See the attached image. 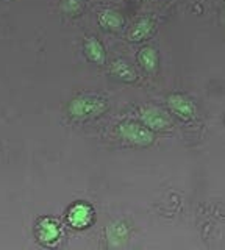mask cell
I'll list each match as a JSON object with an SVG mask.
<instances>
[{
    "label": "cell",
    "instance_id": "12",
    "mask_svg": "<svg viewBox=\"0 0 225 250\" xmlns=\"http://www.w3.org/2000/svg\"><path fill=\"white\" fill-rule=\"evenodd\" d=\"M99 23L103 30L108 31H119L123 27V18L118 11L106 10L102 11L99 16Z\"/></svg>",
    "mask_w": 225,
    "mask_h": 250
},
{
    "label": "cell",
    "instance_id": "4",
    "mask_svg": "<svg viewBox=\"0 0 225 250\" xmlns=\"http://www.w3.org/2000/svg\"><path fill=\"white\" fill-rule=\"evenodd\" d=\"M141 121L144 124V127H147L150 131H161V130H167L170 127L169 114L157 106L143 109Z\"/></svg>",
    "mask_w": 225,
    "mask_h": 250
},
{
    "label": "cell",
    "instance_id": "11",
    "mask_svg": "<svg viewBox=\"0 0 225 250\" xmlns=\"http://www.w3.org/2000/svg\"><path fill=\"white\" fill-rule=\"evenodd\" d=\"M152 31H153V22L150 19H141L128 31V39L131 42H141L152 35Z\"/></svg>",
    "mask_w": 225,
    "mask_h": 250
},
{
    "label": "cell",
    "instance_id": "14",
    "mask_svg": "<svg viewBox=\"0 0 225 250\" xmlns=\"http://www.w3.org/2000/svg\"><path fill=\"white\" fill-rule=\"evenodd\" d=\"M147 2H150V0H147Z\"/></svg>",
    "mask_w": 225,
    "mask_h": 250
},
{
    "label": "cell",
    "instance_id": "13",
    "mask_svg": "<svg viewBox=\"0 0 225 250\" xmlns=\"http://www.w3.org/2000/svg\"><path fill=\"white\" fill-rule=\"evenodd\" d=\"M63 10L69 16H77L82 11V3L80 0H64L63 3Z\"/></svg>",
    "mask_w": 225,
    "mask_h": 250
},
{
    "label": "cell",
    "instance_id": "9",
    "mask_svg": "<svg viewBox=\"0 0 225 250\" xmlns=\"http://www.w3.org/2000/svg\"><path fill=\"white\" fill-rule=\"evenodd\" d=\"M138 62L145 72H155L158 67V52L153 47H143L138 53Z\"/></svg>",
    "mask_w": 225,
    "mask_h": 250
},
{
    "label": "cell",
    "instance_id": "1",
    "mask_svg": "<svg viewBox=\"0 0 225 250\" xmlns=\"http://www.w3.org/2000/svg\"><path fill=\"white\" fill-rule=\"evenodd\" d=\"M108 108L106 100L97 96H79L67 105V113L72 119H89L103 114Z\"/></svg>",
    "mask_w": 225,
    "mask_h": 250
},
{
    "label": "cell",
    "instance_id": "5",
    "mask_svg": "<svg viewBox=\"0 0 225 250\" xmlns=\"http://www.w3.org/2000/svg\"><path fill=\"white\" fill-rule=\"evenodd\" d=\"M167 105L170 111L184 121H191L196 117V105L189 97L183 96V94H170L167 97Z\"/></svg>",
    "mask_w": 225,
    "mask_h": 250
},
{
    "label": "cell",
    "instance_id": "10",
    "mask_svg": "<svg viewBox=\"0 0 225 250\" xmlns=\"http://www.w3.org/2000/svg\"><path fill=\"white\" fill-rule=\"evenodd\" d=\"M108 239L110 246L113 247H122L128 239V227L123 222H114L108 227Z\"/></svg>",
    "mask_w": 225,
    "mask_h": 250
},
{
    "label": "cell",
    "instance_id": "6",
    "mask_svg": "<svg viewBox=\"0 0 225 250\" xmlns=\"http://www.w3.org/2000/svg\"><path fill=\"white\" fill-rule=\"evenodd\" d=\"M60 234H61V229L53 219L44 217L36 224V236L44 244H52V242L58 241Z\"/></svg>",
    "mask_w": 225,
    "mask_h": 250
},
{
    "label": "cell",
    "instance_id": "8",
    "mask_svg": "<svg viewBox=\"0 0 225 250\" xmlns=\"http://www.w3.org/2000/svg\"><path fill=\"white\" fill-rule=\"evenodd\" d=\"M111 74L116 75L118 78H121V80L123 82H127V83H133L138 80V74H136V70L135 67L128 64L127 61H123V60H116L113 61V64H111Z\"/></svg>",
    "mask_w": 225,
    "mask_h": 250
},
{
    "label": "cell",
    "instance_id": "2",
    "mask_svg": "<svg viewBox=\"0 0 225 250\" xmlns=\"http://www.w3.org/2000/svg\"><path fill=\"white\" fill-rule=\"evenodd\" d=\"M118 133L125 143L131 146H138V147H149L155 141L153 131H150L147 127H144V125L136 124L133 121L119 124Z\"/></svg>",
    "mask_w": 225,
    "mask_h": 250
},
{
    "label": "cell",
    "instance_id": "3",
    "mask_svg": "<svg viewBox=\"0 0 225 250\" xmlns=\"http://www.w3.org/2000/svg\"><path fill=\"white\" fill-rule=\"evenodd\" d=\"M94 221V209L88 203H74V205L67 209V222L71 224L74 229L77 230H83L88 229V227Z\"/></svg>",
    "mask_w": 225,
    "mask_h": 250
},
{
    "label": "cell",
    "instance_id": "7",
    "mask_svg": "<svg viewBox=\"0 0 225 250\" xmlns=\"http://www.w3.org/2000/svg\"><path fill=\"white\" fill-rule=\"evenodd\" d=\"M84 55L94 64H103L106 60V52L103 44L96 38H88L84 41Z\"/></svg>",
    "mask_w": 225,
    "mask_h": 250
}]
</instances>
